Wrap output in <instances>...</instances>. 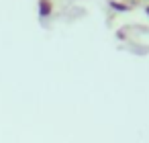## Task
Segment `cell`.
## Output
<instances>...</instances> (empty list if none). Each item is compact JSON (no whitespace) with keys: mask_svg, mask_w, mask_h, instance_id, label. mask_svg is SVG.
<instances>
[{"mask_svg":"<svg viewBox=\"0 0 149 143\" xmlns=\"http://www.w3.org/2000/svg\"><path fill=\"white\" fill-rule=\"evenodd\" d=\"M37 8H39V17H41V19H47V17L53 15L55 4H53V0H39V2H37Z\"/></svg>","mask_w":149,"mask_h":143,"instance_id":"1","label":"cell"},{"mask_svg":"<svg viewBox=\"0 0 149 143\" xmlns=\"http://www.w3.org/2000/svg\"><path fill=\"white\" fill-rule=\"evenodd\" d=\"M108 4H110L114 10H123V13H125V10H131V6H129V4H125V2H116V0H110Z\"/></svg>","mask_w":149,"mask_h":143,"instance_id":"2","label":"cell"},{"mask_svg":"<svg viewBox=\"0 0 149 143\" xmlns=\"http://www.w3.org/2000/svg\"><path fill=\"white\" fill-rule=\"evenodd\" d=\"M145 15H147V17H149V4H147V6H145Z\"/></svg>","mask_w":149,"mask_h":143,"instance_id":"3","label":"cell"}]
</instances>
